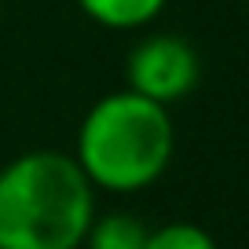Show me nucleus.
I'll list each match as a JSON object with an SVG mask.
<instances>
[{"mask_svg": "<svg viewBox=\"0 0 249 249\" xmlns=\"http://www.w3.org/2000/svg\"><path fill=\"white\" fill-rule=\"evenodd\" d=\"M95 187L73 154L26 150L0 169V249H81Z\"/></svg>", "mask_w": 249, "mask_h": 249, "instance_id": "nucleus-1", "label": "nucleus"}, {"mask_svg": "<svg viewBox=\"0 0 249 249\" xmlns=\"http://www.w3.org/2000/svg\"><path fill=\"white\" fill-rule=\"evenodd\" d=\"M176 154V124L165 103L121 88L88 107L73 158L95 191L132 195L158 183Z\"/></svg>", "mask_w": 249, "mask_h": 249, "instance_id": "nucleus-2", "label": "nucleus"}, {"mask_svg": "<svg viewBox=\"0 0 249 249\" xmlns=\"http://www.w3.org/2000/svg\"><path fill=\"white\" fill-rule=\"evenodd\" d=\"M124 73H128L132 92L172 107L195 92L202 62H198V52L191 40L176 37V33H150L147 40L132 48Z\"/></svg>", "mask_w": 249, "mask_h": 249, "instance_id": "nucleus-3", "label": "nucleus"}, {"mask_svg": "<svg viewBox=\"0 0 249 249\" xmlns=\"http://www.w3.org/2000/svg\"><path fill=\"white\" fill-rule=\"evenodd\" d=\"M169 0H77V8L103 30H143L165 11Z\"/></svg>", "mask_w": 249, "mask_h": 249, "instance_id": "nucleus-4", "label": "nucleus"}, {"mask_svg": "<svg viewBox=\"0 0 249 249\" xmlns=\"http://www.w3.org/2000/svg\"><path fill=\"white\" fill-rule=\"evenodd\" d=\"M147 234L150 227L136 213H107V216L92 220L81 249H143Z\"/></svg>", "mask_w": 249, "mask_h": 249, "instance_id": "nucleus-5", "label": "nucleus"}, {"mask_svg": "<svg viewBox=\"0 0 249 249\" xmlns=\"http://www.w3.org/2000/svg\"><path fill=\"white\" fill-rule=\"evenodd\" d=\"M143 249H220V246L205 227L191 224V220H172V224L150 227Z\"/></svg>", "mask_w": 249, "mask_h": 249, "instance_id": "nucleus-6", "label": "nucleus"}]
</instances>
